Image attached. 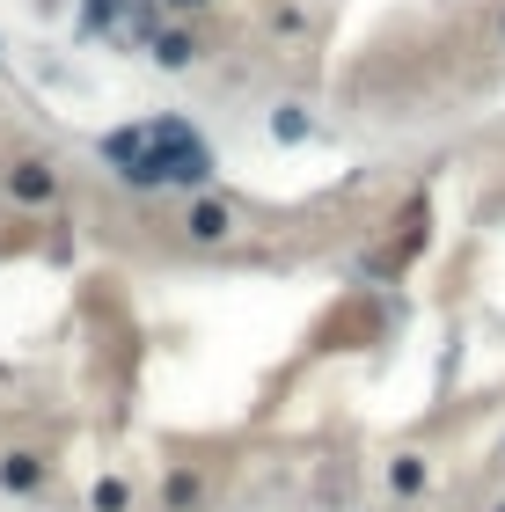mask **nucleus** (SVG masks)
Here are the masks:
<instances>
[{
    "mask_svg": "<svg viewBox=\"0 0 505 512\" xmlns=\"http://www.w3.org/2000/svg\"><path fill=\"white\" fill-rule=\"evenodd\" d=\"M162 8H169V15H205L213 0H162Z\"/></svg>",
    "mask_w": 505,
    "mask_h": 512,
    "instance_id": "11",
    "label": "nucleus"
},
{
    "mask_svg": "<svg viewBox=\"0 0 505 512\" xmlns=\"http://www.w3.org/2000/svg\"><path fill=\"white\" fill-rule=\"evenodd\" d=\"M96 154H103V169L125 183V191H147V125H118V132H103L96 139Z\"/></svg>",
    "mask_w": 505,
    "mask_h": 512,
    "instance_id": "2",
    "label": "nucleus"
},
{
    "mask_svg": "<svg viewBox=\"0 0 505 512\" xmlns=\"http://www.w3.org/2000/svg\"><path fill=\"white\" fill-rule=\"evenodd\" d=\"M498 512H505V505H498Z\"/></svg>",
    "mask_w": 505,
    "mask_h": 512,
    "instance_id": "13",
    "label": "nucleus"
},
{
    "mask_svg": "<svg viewBox=\"0 0 505 512\" xmlns=\"http://www.w3.org/2000/svg\"><path fill=\"white\" fill-rule=\"evenodd\" d=\"M0 183H8L15 205H52L59 198V169H52V161H37V154L8 161V176H0Z\"/></svg>",
    "mask_w": 505,
    "mask_h": 512,
    "instance_id": "3",
    "label": "nucleus"
},
{
    "mask_svg": "<svg viewBox=\"0 0 505 512\" xmlns=\"http://www.w3.org/2000/svg\"><path fill=\"white\" fill-rule=\"evenodd\" d=\"M88 505H96V512H125V505H132V483H125V476H103L96 491H88Z\"/></svg>",
    "mask_w": 505,
    "mask_h": 512,
    "instance_id": "8",
    "label": "nucleus"
},
{
    "mask_svg": "<svg viewBox=\"0 0 505 512\" xmlns=\"http://www.w3.org/2000/svg\"><path fill=\"white\" fill-rule=\"evenodd\" d=\"M162 491H169V505H191V498H198V469H176Z\"/></svg>",
    "mask_w": 505,
    "mask_h": 512,
    "instance_id": "10",
    "label": "nucleus"
},
{
    "mask_svg": "<svg viewBox=\"0 0 505 512\" xmlns=\"http://www.w3.org/2000/svg\"><path fill=\"white\" fill-rule=\"evenodd\" d=\"M498 30H505V22H498Z\"/></svg>",
    "mask_w": 505,
    "mask_h": 512,
    "instance_id": "12",
    "label": "nucleus"
},
{
    "mask_svg": "<svg viewBox=\"0 0 505 512\" xmlns=\"http://www.w3.org/2000/svg\"><path fill=\"white\" fill-rule=\"evenodd\" d=\"M37 483H44V454H8V461H0V491L30 498Z\"/></svg>",
    "mask_w": 505,
    "mask_h": 512,
    "instance_id": "6",
    "label": "nucleus"
},
{
    "mask_svg": "<svg viewBox=\"0 0 505 512\" xmlns=\"http://www.w3.org/2000/svg\"><path fill=\"white\" fill-rule=\"evenodd\" d=\"M147 59L162 74H183V66H198V37L191 30H147Z\"/></svg>",
    "mask_w": 505,
    "mask_h": 512,
    "instance_id": "5",
    "label": "nucleus"
},
{
    "mask_svg": "<svg viewBox=\"0 0 505 512\" xmlns=\"http://www.w3.org/2000/svg\"><path fill=\"white\" fill-rule=\"evenodd\" d=\"M425 454H396V461H388V491H396V498H418L425 491Z\"/></svg>",
    "mask_w": 505,
    "mask_h": 512,
    "instance_id": "7",
    "label": "nucleus"
},
{
    "mask_svg": "<svg viewBox=\"0 0 505 512\" xmlns=\"http://www.w3.org/2000/svg\"><path fill=\"white\" fill-rule=\"evenodd\" d=\"M183 235H191L198 249L227 242V235H235V205H227V198H198L191 213H183Z\"/></svg>",
    "mask_w": 505,
    "mask_h": 512,
    "instance_id": "4",
    "label": "nucleus"
},
{
    "mask_svg": "<svg viewBox=\"0 0 505 512\" xmlns=\"http://www.w3.org/2000/svg\"><path fill=\"white\" fill-rule=\"evenodd\" d=\"M271 139H286V147H293V139H308V110H301V103L271 110Z\"/></svg>",
    "mask_w": 505,
    "mask_h": 512,
    "instance_id": "9",
    "label": "nucleus"
},
{
    "mask_svg": "<svg viewBox=\"0 0 505 512\" xmlns=\"http://www.w3.org/2000/svg\"><path fill=\"white\" fill-rule=\"evenodd\" d=\"M205 191L213 183V147L198 139L191 118H154L147 125V191Z\"/></svg>",
    "mask_w": 505,
    "mask_h": 512,
    "instance_id": "1",
    "label": "nucleus"
}]
</instances>
